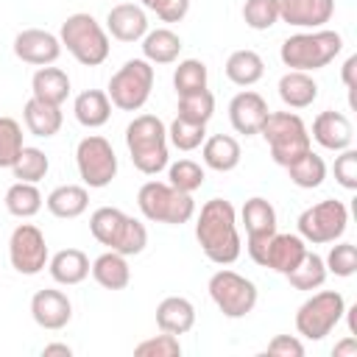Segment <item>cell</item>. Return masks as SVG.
<instances>
[{
	"instance_id": "cell-1",
	"label": "cell",
	"mask_w": 357,
	"mask_h": 357,
	"mask_svg": "<svg viewBox=\"0 0 357 357\" xmlns=\"http://www.w3.org/2000/svg\"><path fill=\"white\" fill-rule=\"evenodd\" d=\"M195 240L204 257L215 265L237 262L243 251V240L237 231V212L226 198H209L195 220Z\"/></svg>"
},
{
	"instance_id": "cell-2",
	"label": "cell",
	"mask_w": 357,
	"mask_h": 357,
	"mask_svg": "<svg viewBox=\"0 0 357 357\" xmlns=\"http://www.w3.org/2000/svg\"><path fill=\"white\" fill-rule=\"evenodd\" d=\"M89 231L100 245H106L109 251H117L123 257H137L148 245L145 223L126 215L117 206H98L89 215Z\"/></svg>"
},
{
	"instance_id": "cell-3",
	"label": "cell",
	"mask_w": 357,
	"mask_h": 357,
	"mask_svg": "<svg viewBox=\"0 0 357 357\" xmlns=\"http://www.w3.org/2000/svg\"><path fill=\"white\" fill-rule=\"evenodd\" d=\"M340 50H343V36L337 31L315 28V31H301V33L287 36L279 47V59L290 70L315 73L326 67L329 61H335Z\"/></svg>"
},
{
	"instance_id": "cell-4",
	"label": "cell",
	"mask_w": 357,
	"mask_h": 357,
	"mask_svg": "<svg viewBox=\"0 0 357 357\" xmlns=\"http://www.w3.org/2000/svg\"><path fill=\"white\" fill-rule=\"evenodd\" d=\"M126 145L139 173L156 176L167 167V126L156 114H137L126 126Z\"/></svg>"
},
{
	"instance_id": "cell-5",
	"label": "cell",
	"mask_w": 357,
	"mask_h": 357,
	"mask_svg": "<svg viewBox=\"0 0 357 357\" xmlns=\"http://www.w3.org/2000/svg\"><path fill=\"white\" fill-rule=\"evenodd\" d=\"M59 42L61 47H67V53L84 64V67H98L109 59V33L106 28L86 11H75L61 22L59 31Z\"/></svg>"
},
{
	"instance_id": "cell-6",
	"label": "cell",
	"mask_w": 357,
	"mask_h": 357,
	"mask_svg": "<svg viewBox=\"0 0 357 357\" xmlns=\"http://www.w3.org/2000/svg\"><path fill=\"white\" fill-rule=\"evenodd\" d=\"M259 134L271 148V159L282 167H287L293 159H298L312 148L310 131L296 112H268Z\"/></svg>"
},
{
	"instance_id": "cell-7",
	"label": "cell",
	"mask_w": 357,
	"mask_h": 357,
	"mask_svg": "<svg viewBox=\"0 0 357 357\" xmlns=\"http://www.w3.org/2000/svg\"><path fill=\"white\" fill-rule=\"evenodd\" d=\"M137 206L142 218L153 223H167V226H181L195 215L192 195L176 190L167 181H145L137 192Z\"/></svg>"
},
{
	"instance_id": "cell-8",
	"label": "cell",
	"mask_w": 357,
	"mask_h": 357,
	"mask_svg": "<svg viewBox=\"0 0 357 357\" xmlns=\"http://www.w3.org/2000/svg\"><path fill=\"white\" fill-rule=\"evenodd\" d=\"M153 89V67L145 59H128L112 78H109V100L123 112H139Z\"/></svg>"
},
{
	"instance_id": "cell-9",
	"label": "cell",
	"mask_w": 357,
	"mask_h": 357,
	"mask_svg": "<svg viewBox=\"0 0 357 357\" xmlns=\"http://www.w3.org/2000/svg\"><path fill=\"white\" fill-rule=\"evenodd\" d=\"M343 312H346V298L337 290L312 293L296 310V332L304 340H324L340 324Z\"/></svg>"
},
{
	"instance_id": "cell-10",
	"label": "cell",
	"mask_w": 357,
	"mask_h": 357,
	"mask_svg": "<svg viewBox=\"0 0 357 357\" xmlns=\"http://www.w3.org/2000/svg\"><path fill=\"white\" fill-rule=\"evenodd\" d=\"M296 226H298V234L304 237V243H312V245L335 243L343 237V231L349 226V209L337 198H324V201L307 206L298 215Z\"/></svg>"
},
{
	"instance_id": "cell-11",
	"label": "cell",
	"mask_w": 357,
	"mask_h": 357,
	"mask_svg": "<svg viewBox=\"0 0 357 357\" xmlns=\"http://www.w3.org/2000/svg\"><path fill=\"white\" fill-rule=\"evenodd\" d=\"M209 298L226 318H245L257 307V284L237 271L220 268L209 276Z\"/></svg>"
},
{
	"instance_id": "cell-12",
	"label": "cell",
	"mask_w": 357,
	"mask_h": 357,
	"mask_svg": "<svg viewBox=\"0 0 357 357\" xmlns=\"http://www.w3.org/2000/svg\"><path fill=\"white\" fill-rule=\"evenodd\" d=\"M75 167H78V176L86 187L103 190L117 176V153L106 137L89 134L75 148Z\"/></svg>"
},
{
	"instance_id": "cell-13",
	"label": "cell",
	"mask_w": 357,
	"mask_h": 357,
	"mask_svg": "<svg viewBox=\"0 0 357 357\" xmlns=\"http://www.w3.org/2000/svg\"><path fill=\"white\" fill-rule=\"evenodd\" d=\"M243 226H245V251L257 265H265L268 240L276 234V209L268 198H248L240 209Z\"/></svg>"
},
{
	"instance_id": "cell-14",
	"label": "cell",
	"mask_w": 357,
	"mask_h": 357,
	"mask_svg": "<svg viewBox=\"0 0 357 357\" xmlns=\"http://www.w3.org/2000/svg\"><path fill=\"white\" fill-rule=\"evenodd\" d=\"M50 251L45 234L33 223H20L8 237V262L22 276H36L47 268Z\"/></svg>"
},
{
	"instance_id": "cell-15",
	"label": "cell",
	"mask_w": 357,
	"mask_h": 357,
	"mask_svg": "<svg viewBox=\"0 0 357 357\" xmlns=\"http://www.w3.org/2000/svg\"><path fill=\"white\" fill-rule=\"evenodd\" d=\"M14 56L33 67H47L61 56V42L56 33L42 28H25L14 36Z\"/></svg>"
},
{
	"instance_id": "cell-16",
	"label": "cell",
	"mask_w": 357,
	"mask_h": 357,
	"mask_svg": "<svg viewBox=\"0 0 357 357\" xmlns=\"http://www.w3.org/2000/svg\"><path fill=\"white\" fill-rule=\"evenodd\" d=\"M31 318L36 321V326L59 332L73 321V304L67 293L45 287V290H36L31 298Z\"/></svg>"
},
{
	"instance_id": "cell-17",
	"label": "cell",
	"mask_w": 357,
	"mask_h": 357,
	"mask_svg": "<svg viewBox=\"0 0 357 357\" xmlns=\"http://www.w3.org/2000/svg\"><path fill=\"white\" fill-rule=\"evenodd\" d=\"M268 112H271L268 100L254 89H243L229 100V123L237 134H245V137L259 134Z\"/></svg>"
},
{
	"instance_id": "cell-18",
	"label": "cell",
	"mask_w": 357,
	"mask_h": 357,
	"mask_svg": "<svg viewBox=\"0 0 357 357\" xmlns=\"http://www.w3.org/2000/svg\"><path fill=\"white\" fill-rule=\"evenodd\" d=\"M335 14V0H279V20L293 28H324Z\"/></svg>"
},
{
	"instance_id": "cell-19",
	"label": "cell",
	"mask_w": 357,
	"mask_h": 357,
	"mask_svg": "<svg viewBox=\"0 0 357 357\" xmlns=\"http://www.w3.org/2000/svg\"><path fill=\"white\" fill-rule=\"evenodd\" d=\"M106 33H112L117 42H139L148 33V14L142 6L120 3L112 6L106 14Z\"/></svg>"
},
{
	"instance_id": "cell-20",
	"label": "cell",
	"mask_w": 357,
	"mask_h": 357,
	"mask_svg": "<svg viewBox=\"0 0 357 357\" xmlns=\"http://www.w3.org/2000/svg\"><path fill=\"white\" fill-rule=\"evenodd\" d=\"M310 139H315L321 148L326 151H343V148H351V139H354V128L349 123L346 114L335 112V109H326L321 112L315 120H312V134Z\"/></svg>"
},
{
	"instance_id": "cell-21",
	"label": "cell",
	"mask_w": 357,
	"mask_h": 357,
	"mask_svg": "<svg viewBox=\"0 0 357 357\" xmlns=\"http://www.w3.org/2000/svg\"><path fill=\"white\" fill-rule=\"evenodd\" d=\"M304 254H307V243H304L301 234H282V231H276L268 240V251H265V265L262 268H271V271L287 276L301 262Z\"/></svg>"
},
{
	"instance_id": "cell-22",
	"label": "cell",
	"mask_w": 357,
	"mask_h": 357,
	"mask_svg": "<svg viewBox=\"0 0 357 357\" xmlns=\"http://www.w3.org/2000/svg\"><path fill=\"white\" fill-rule=\"evenodd\" d=\"M156 326L170 335H187L195 326V307L184 296H167L156 307Z\"/></svg>"
},
{
	"instance_id": "cell-23",
	"label": "cell",
	"mask_w": 357,
	"mask_h": 357,
	"mask_svg": "<svg viewBox=\"0 0 357 357\" xmlns=\"http://www.w3.org/2000/svg\"><path fill=\"white\" fill-rule=\"evenodd\" d=\"M89 257L81 251V248H61L59 254H53L47 259V271L53 276L56 284H81L86 276H89Z\"/></svg>"
},
{
	"instance_id": "cell-24",
	"label": "cell",
	"mask_w": 357,
	"mask_h": 357,
	"mask_svg": "<svg viewBox=\"0 0 357 357\" xmlns=\"http://www.w3.org/2000/svg\"><path fill=\"white\" fill-rule=\"evenodd\" d=\"M201 156H204V165L209 170H218V173H229L240 165L243 159V151H240V142L231 137V134H212L204 139L201 145Z\"/></svg>"
},
{
	"instance_id": "cell-25",
	"label": "cell",
	"mask_w": 357,
	"mask_h": 357,
	"mask_svg": "<svg viewBox=\"0 0 357 357\" xmlns=\"http://www.w3.org/2000/svg\"><path fill=\"white\" fill-rule=\"evenodd\" d=\"M89 273H92V279H95L103 290H126L128 282H131L128 257H123V254H117V251H103L100 257H95Z\"/></svg>"
},
{
	"instance_id": "cell-26",
	"label": "cell",
	"mask_w": 357,
	"mask_h": 357,
	"mask_svg": "<svg viewBox=\"0 0 357 357\" xmlns=\"http://www.w3.org/2000/svg\"><path fill=\"white\" fill-rule=\"evenodd\" d=\"M70 95V75L61 67H39L31 78V98L61 106Z\"/></svg>"
},
{
	"instance_id": "cell-27",
	"label": "cell",
	"mask_w": 357,
	"mask_h": 357,
	"mask_svg": "<svg viewBox=\"0 0 357 357\" xmlns=\"http://www.w3.org/2000/svg\"><path fill=\"white\" fill-rule=\"evenodd\" d=\"M22 120H25V128L33 134V137H56L61 123H64V114H61V106H53V103H45V100H36V98H28L25 106H22Z\"/></svg>"
},
{
	"instance_id": "cell-28",
	"label": "cell",
	"mask_w": 357,
	"mask_h": 357,
	"mask_svg": "<svg viewBox=\"0 0 357 357\" xmlns=\"http://www.w3.org/2000/svg\"><path fill=\"white\" fill-rule=\"evenodd\" d=\"M45 206L53 218H61V220H73V218H81L89 206V192L86 187L81 184H61L56 190H50V195L45 198Z\"/></svg>"
},
{
	"instance_id": "cell-29",
	"label": "cell",
	"mask_w": 357,
	"mask_h": 357,
	"mask_svg": "<svg viewBox=\"0 0 357 357\" xmlns=\"http://www.w3.org/2000/svg\"><path fill=\"white\" fill-rule=\"evenodd\" d=\"M279 98L284 106L290 109H307L315 103L318 98V84L310 73H301V70H290L279 78Z\"/></svg>"
},
{
	"instance_id": "cell-30",
	"label": "cell",
	"mask_w": 357,
	"mask_h": 357,
	"mask_svg": "<svg viewBox=\"0 0 357 357\" xmlns=\"http://www.w3.org/2000/svg\"><path fill=\"white\" fill-rule=\"evenodd\" d=\"M73 112H75V120L84 128H100L112 117V100H109V95L103 89H84L75 98Z\"/></svg>"
},
{
	"instance_id": "cell-31",
	"label": "cell",
	"mask_w": 357,
	"mask_h": 357,
	"mask_svg": "<svg viewBox=\"0 0 357 357\" xmlns=\"http://www.w3.org/2000/svg\"><path fill=\"white\" fill-rule=\"evenodd\" d=\"M181 36L170 28H156L142 36V59L151 64H173L181 53Z\"/></svg>"
},
{
	"instance_id": "cell-32",
	"label": "cell",
	"mask_w": 357,
	"mask_h": 357,
	"mask_svg": "<svg viewBox=\"0 0 357 357\" xmlns=\"http://www.w3.org/2000/svg\"><path fill=\"white\" fill-rule=\"evenodd\" d=\"M223 70H226V78L231 84H237V86H254L265 75V61H262V56L257 50L243 47V50H234L226 59V67Z\"/></svg>"
},
{
	"instance_id": "cell-33",
	"label": "cell",
	"mask_w": 357,
	"mask_h": 357,
	"mask_svg": "<svg viewBox=\"0 0 357 357\" xmlns=\"http://www.w3.org/2000/svg\"><path fill=\"white\" fill-rule=\"evenodd\" d=\"M284 170H287L290 181H293L296 187H301V190H315V187H321L324 178H326V162H324L312 148H310L307 153H301L298 159H293Z\"/></svg>"
},
{
	"instance_id": "cell-34",
	"label": "cell",
	"mask_w": 357,
	"mask_h": 357,
	"mask_svg": "<svg viewBox=\"0 0 357 357\" xmlns=\"http://www.w3.org/2000/svg\"><path fill=\"white\" fill-rule=\"evenodd\" d=\"M287 282L296 290H307V293L310 290H318L326 282V262H324V257L307 248V254L301 257V262L287 273Z\"/></svg>"
},
{
	"instance_id": "cell-35",
	"label": "cell",
	"mask_w": 357,
	"mask_h": 357,
	"mask_svg": "<svg viewBox=\"0 0 357 357\" xmlns=\"http://www.w3.org/2000/svg\"><path fill=\"white\" fill-rule=\"evenodd\" d=\"M42 192L36 190V184L31 181H14L8 190H6V209L8 215L14 218H33L39 209H42Z\"/></svg>"
},
{
	"instance_id": "cell-36",
	"label": "cell",
	"mask_w": 357,
	"mask_h": 357,
	"mask_svg": "<svg viewBox=\"0 0 357 357\" xmlns=\"http://www.w3.org/2000/svg\"><path fill=\"white\" fill-rule=\"evenodd\" d=\"M47 170H50V159L45 156V151H39L33 145H25L20 151V156H17V162L11 165L14 178L17 181H31V184L42 181L47 176Z\"/></svg>"
},
{
	"instance_id": "cell-37",
	"label": "cell",
	"mask_w": 357,
	"mask_h": 357,
	"mask_svg": "<svg viewBox=\"0 0 357 357\" xmlns=\"http://www.w3.org/2000/svg\"><path fill=\"white\" fill-rule=\"evenodd\" d=\"M215 114V95L209 89H198V92H187V95H178V114L176 117H184L190 123H201L206 126Z\"/></svg>"
},
{
	"instance_id": "cell-38",
	"label": "cell",
	"mask_w": 357,
	"mask_h": 357,
	"mask_svg": "<svg viewBox=\"0 0 357 357\" xmlns=\"http://www.w3.org/2000/svg\"><path fill=\"white\" fill-rule=\"evenodd\" d=\"M206 78H209V70H206V64L201 59H184V61H178V67L173 70L176 95L206 89Z\"/></svg>"
},
{
	"instance_id": "cell-39",
	"label": "cell",
	"mask_w": 357,
	"mask_h": 357,
	"mask_svg": "<svg viewBox=\"0 0 357 357\" xmlns=\"http://www.w3.org/2000/svg\"><path fill=\"white\" fill-rule=\"evenodd\" d=\"M204 178H206L204 167L192 159H178L167 167V184H173L181 192H190V195L204 187Z\"/></svg>"
},
{
	"instance_id": "cell-40",
	"label": "cell",
	"mask_w": 357,
	"mask_h": 357,
	"mask_svg": "<svg viewBox=\"0 0 357 357\" xmlns=\"http://www.w3.org/2000/svg\"><path fill=\"white\" fill-rule=\"evenodd\" d=\"M204 139H206V126H201V123H190L184 117H176L167 126V142H173L178 151H195L204 145Z\"/></svg>"
},
{
	"instance_id": "cell-41",
	"label": "cell",
	"mask_w": 357,
	"mask_h": 357,
	"mask_svg": "<svg viewBox=\"0 0 357 357\" xmlns=\"http://www.w3.org/2000/svg\"><path fill=\"white\" fill-rule=\"evenodd\" d=\"M243 22L251 31H268L279 22V0H245Z\"/></svg>"
},
{
	"instance_id": "cell-42",
	"label": "cell",
	"mask_w": 357,
	"mask_h": 357,
	"mask_svg": "<svg viewBox=\"0 0 357 357\" xmlns=\"http://www.w3.org/2000/svg\"><path fill=\"white\" fill-rule=\"evenodd\" d=\"M25 148L22 142V126L14 117H0V167H8L17 162L20 151Z\"/></svg>"
},
{
	"instance_id": "cell-43",
	"label": "cell",
	"mask_w": 357,
	"mask_h": 357,
	"mask_svg": "<svg viewBox=\"0 0 357 357\" xmlns=\"http://www.w3.org/2000/svg\"><path fill=\"white\" fill-rule=\"evenodd\" d=\"M326 273H335L340 279H349L357 273V248L354 243H337L326 254Z\"/></svg>"
},
{
	"instance_id": "cell-44",
	"label": "cell",
	"mask_w": 357,
	"mask_h": 357,
	"mask_svg": "<svg viewBox=\"0 0 357 357\" xmlns=\"http://www.w3.org/2000/svg\"><path fill=\"white\" fill-rule=\"evenodd\" d=\"M134 354L137 357H178L181 354V343H178V335L162 332V335H153V337L137 343Z\"/></svg>"
},
{
	"instance_id": "cell-45",
	"label": "cell",
	"mask_w": 357,
	"mask_h": 357,
	"mask_svg": "<svg viewBox=\"0 0 357 357\" xmlns=\"http://www.w3.org/2000/svg\"><path fill=\"white\" fill-rule=\"evenodd\" d=\"M340 156H335V181L343 190H357V151L354 148H343L337 151Z\"/></svg>"
},
{
	"instance_id": "cell-46",
	"label": "cell",
	"mask_w": 357,
	"mask_h": 357,
	"mask_svg": "<svg viewBox=\"0 0 357 357\" xmlns=\"http://www.w3.org/2000/svg\"><path fill=\"white\" fill-rule=\"evenodd\" d=\"M265 354H271V357H304V343L296 335H276L268 343Z\"/></svg>"
},
{
	"instance_id": "cell-47",
	"label": "cell",
	"mask_w": 357,
	"mask_h": 357,
	"mask_svg": "<svg viewBox=\"0 0 357 357\" xmlns=\"http://www.w3.org/2000/svg\"><path fill=\"white\" fill-rule=\"evenodd\" d=\"M162 22H178L187 17L190 11V0H156V6L151 8Z\"/></svg>"
},
{
	"instance_id": "cell-48",
	"label": "cell",
	"mask_w": 357,
	"mask_h": 357,
	"mask_svg": "<svg viewBox=\"0 0 357 357\" xmlns=\"http://www.w3.org/2000/svg\"><path fill=\"white\" fill-rule=\"evenodd\" d=\"M332 357H357V337L346 335L340 343L332 346Z\"/></svg>"
},
{
	"instance_id": "cell-49",
	"label": "cell",
	"mask_w": 357,
	"mask_h": 357,
	"mask_svg": "<svg viewBox=\"0 0 357 357\" xmlns=\"http://www.w3.org/2000/svg\"><path fill=\"white\" fill-rule=\"evenodd\" d=\"M354 73H357V56H349V59L343 61V70H340V78H343V84H346V89H349V92H354V89H357Z\"/></svg>"
},
{
	"instance_id": "cell-50",
	"label": "cell",
	"mask_w": 357,
	"mask_h": 357,
	"mask_svg": "<svg viewBox=\"0 0 357 357\" xmlns=\"http://www.w3.org/2000/svg\"><path fill=\"white\" fill-rule=\"evenodd\" d=\"M42 354H45V357H56V354H59V357H70L73 349H70L67 343H47V346L42 349Z\"/></svg>"
},
{
	"instance_id": "cell-51",
	"label": "cell",
	"mask_w": 357,
	"mask_h": 357,
	"mask_svg": "<svg viewBox=\"0 0 357 357\" xmlns=\"http://www.w3.org/2000/svg\"><path fill=\"white\" fill-rule=\"evenodd\" d=\"M139 3H142V8H148V11L156 6V0H139Z\"/></svg>"
}]
</instances>
